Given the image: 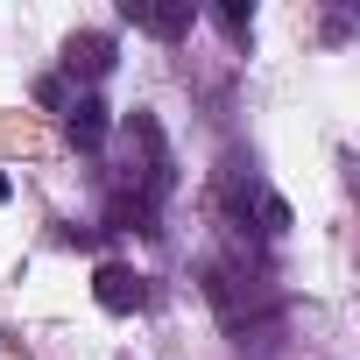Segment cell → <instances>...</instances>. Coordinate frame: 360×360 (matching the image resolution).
Masks as SVG:
<instances>
[{
  "instance_id": "1",
  "label": "cell",
  "mask_w": 360,
  "mask_h": 360,
  "mask_svg": "<svg viewBox=\"0 0 360 360\" xmlns=\"http://www.w3.org/2000/svg\"><path fill=\"white\" fill-rule=\"evenodd\" d=\"M205 297H212V311H219V325L248 346V339H262L269 325H276V297H269V283L262 276H248L240 262H205Z\"/></svg>"
},
{
  "instance_id": "2",
  "label": "cell",
  "mask_w": 360,
  "mask_h": 360,
  "mask_svg": "<svg viewBox=\"0 0 360 360\" xmlns=\"http://www.w3.org/2000/svg\"><path fill=\"white\" fill-rule=\"evenodd\" d=\"M127 141L141 148V191L134 198H169V184H176V162H169V141H162V127H155V113H134L127 120Z\"/></svg>"
},
{
  "instance_id": "3",
  "label": "cell",
  "mask_w": 360,
  "mask_h": 360,
  "mask_svg": "<svg viewBox=\"0 0 360 360\" xmlns=\"http://www.w3.org/2000/svg\"><path fill=\"white\" fill-rule=\"evenodd\" d=\"M92 297H99V311H113V318H134V311H148V276H134L127 262H99V276H92Z\"/></svg>"
},
{
  "instance_id": "4",
  "label": "cell",
  "mask_w": 360,
  "mask_h": 360,
  "mask_svg": "<svg viewBox=\"0 0 360 360\" xmlns=\"http://www.w3.org/2000/svg\"><path fill=\"white\" fill-rule=\"evenodd\" d=\"M120 15H127L134 29L162 36V43H176V36H191V22H198V8H191V0H120Z\"/></svg>"
},
{
  "instance_id": "5",
  "label": "cell",
  "mask_w": 360,
  "mask_h": 360,
  "mask_svg": "<svg viewBox=\"0 0 360 360\" xmlns=\"http://www.w3.org/2000/svg\"><path fill=\"white\" fill-rule=\"evenodd\" d=\"M64 134H71V148H106V134H113V113H106V99H92V92H78L71 106H64Z\"/></svg>"
},
{
  "instance_id": "6",
  "label": "cell",
  "mask_w": 360,
  "mask_h": 360,
  "mask_svg": "<svg viewBox=\"0 0 360 360\" xmlns=\"http://www.w3.org/2000/svg\"><path fill=\"white\" fill-rule=\"evenodd\" d=\"M64 71H71V78H106V71H113V36L78 29V36L64 43Z\"/></svg>"
},
{
  "instance_id": "7",
  "label": "cell",
  "mask_w": 360,
  "mask_h": 360,
  "mask_svg": "<svg viewBox=\"0 0 360 360\" xmlns=\"http://www.w3.org/2000/svg\"><path fill=\"white\" fill-rule=\"evenodd\" d=\"M106 219H113L120 233H141V240H155V233H162V226H155V205H148V198H134V191H113Z\"/></svg>"
},
{
  "instance_id": "8",
  "label": "cell",
  "mask_w": 360,
  "mask_h": 360,
  "mask_svg": "<svg viewBox=\"0 0 360 360\" xmlns=\"http://www.w3.org/2000/svg\"><path fill=\"white\" fill-rule=\"evenodd\" d=\"M0 205H8V176H0Z\"/></svg>"
}]
</instances>
